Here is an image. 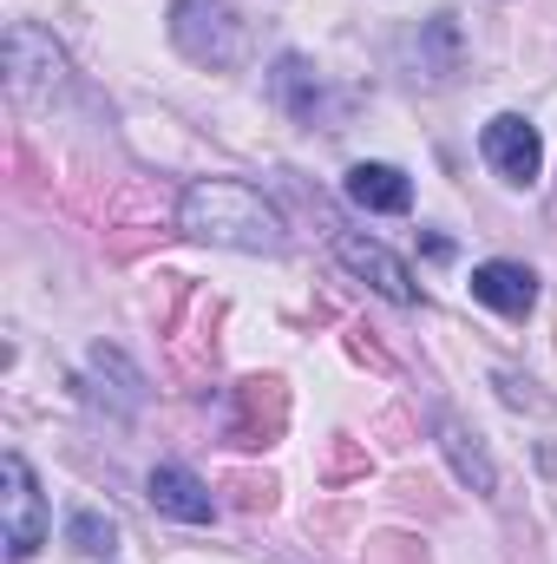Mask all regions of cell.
<instances>
[{
  "label": "cell",
  "instance_id": "cell-4",
  "mask_svg": "<svg viewBox=\"0 0 557 564\" xmlns=\"http://www.w3.org/2000/svg\"><path fill=\"white\" fill-rule=\"evenodd\" d=\"M479 151H485V164H492V171H499L505 184H532V177H538V164H545L538 126H525L518 112H499V119L485 126Z\"/></svg>",
  "mask_w": 557,
  "mask_h": 564
},
{
  "label": "cell",
  "instance_id": "cell-5",
  "mask_svg": "<svg viewBox=\"0 0 557 564\" xmlns=\"http://www.w3.org/2000/svg\"><path fill=\"white\" fill-rule=\"evenodd\" d=\"M335 257H341L361 282H374L387 302H414V276H407V263H401L394 250H381V243H368V237H335Z\"/></svg>",
  "mask_w": 557,
  "mask_h": 564
},
{
  "label": "cell",
  "instance_id": "cell-3",
  "mask_svg": "<svg viewBox=\"0 0 557 564\" xmlns=\"http://www.w3.org/2000/svg\"><path fill=\"white\" fill-rule=\"evenodd\" d=\"M7 558H33L40 545H46V532H53V519H46V499H40V479H33V466L20 459V453H7Z\"/></svg>",
  "mask_w": 557,
  "mask_h": 564
},
{
  "label": "cell",
  "instance_id": "cell-6",
  "mask_svg": "<svg viewBox=\"0 0 557 564\" xmlns=\"http://www.w3.org/2000/svg\"><path fill=\"white\" fill-rule=\"evenodd\" d=\"M472 295H479L485 308H499V315H532L538 276H532L525 263H479V270H472Z\"/></svg>",
  "mask_w": 557,
  "mask_h": 564
},
{
  "label": "cell",
  "instance_id": "cell-7",
  "mask_svg": "<svg viewBox=\"0 0 557 564\" xmlns=\"http://www.w3.org/2000/svg\"><path fill=\"white\" fill-rule=\"evenodd\" d=\"M151 506L171 512V519H184V525H204L217 512L210 506V486L197 473H184V466H151Z\"/></svg>",
  "mask_w": 557,
  "mask_h": 564
},
{
  "label": "cell",
  "instance_id": "cell-11",
  "mask_svg": "<svg viewBox=\"0 0 557 564\" xmlns=\"http://www.w3.org/2000/svg\"><path fill=\"white\" fill-rule=\"evenodd\" d=\"M446 453H452L459 479H472L479 492H492V486H499V479H492V466H485V453H479V446H466V433H459V426H446Z\"/></svg>",
  "mask_w": 557,
  "mask_h": 564
},
{
  "label": "cell",
  "instance_id": "cell-1",
  "mask_svg": "<svg viewBox=\"0 0 557 564\" xmlns=\"http://www.w3.org/2000/svg\"><path fill=\"white\" fill-rule=\"evenodd\" d=\"M177 224H184V237H197V243L256 250V257H276L282 243H288L276 204H270L256 184H243V177H197V184L184 191V204H177Z\"/></svg>",
  "mask_w": 557,
  "mask_h": 564
},
{
  "label": "cell",
  "instance_id": "cell-10",
  "mask_svg": "<svg viewBox=\"0 0 557 564\" xmlns=\"http://www.w3.org/2000/svg\"><path fill=\"white\" fill-rule=\"evenodd\" d=\"M66 539H73V552H86V558H112V552H119V525L99 519V512H73V519H66Z\"/></svg>",
  "mask_w": 557,
  "mask_h": 564
},
{
  "label": "cell",
  "instance_id": "cell-2",
  "mask_svg": "<svg viewBox=\"0 0 557 564\" xmlns=\"http://www.w3.org/2000/svg\"><path fill=\"white\" fill-rule=\"evenodd\" d=\"M171 40L197 66H237L243 59V26L223 0H177L171 7Z\"/></svg>",
  "mask_w": 557,
  "mask_h": 564
},
{
  "label": "cell",
  "instance_id": "cell-9",
  "mask_svg": "<svg viewBox=\"0 0 557 564\" xmlns=\"http://www.w3.org/2000/svg\"><path fill=\"white\" fill-rule=\"evenodd\" d=\"M282 426V388L276 381H243V426L230 433L237 446H270Z\"/></svg>",
  "mask_w": 557,
  "mask_h": 564
},
{
  "label": "cell",
  "instance_id": "cell-8",
  "mask_svg": "<svg viewBox=\"0 0 557 564\" xmlns=\"http://www.w3.org/2000/svg\"><path fill=\"white\" fill-rule=\"evenodd\" d=\"M348 197L361 204V210H381V217H401L407 204H414V184L394 171V164H354L348 171Z\"/></svg>",
  "mask_w": 557,
  "mask_h": 564
}]
</instances>
